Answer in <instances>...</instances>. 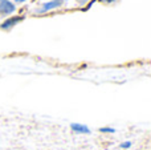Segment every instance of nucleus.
<instances>
[{"mask_svg":"<svg viewBox=\"0 0 151 150\" xmlns=\"http://www.w3.org/2000/svg\"><path fill=\"white\" fill-rule=\"evenodd\" d=\"M63 1L64 0H52V1H49V3H45V4L41 5V8L39 9V12L42 13V12H47V11L53 9V8H57L63 4Z\"/></svg>","mask_w":151,"mask_h":150,"instance_id":"f257e3e1","label":"nucleus"},{"mask_svg":"<svg viewBox=\"0 0 151 150\" xmlns=\"http://www.w3.org/2000/svg\"><path fill=\"white\" fill-rule=\"evenodd\" d=\"M70 128L72 130L76 133H78V134H89L90 133V129H89L86 125L83 124H77V122H73V124H70Z\"/></svg>","mask_w":151,"mask_h":150,"instance_id":"f03ea898","label":"nucleus"},{"mask_svg":"<svg viewBox=\"0 0 151 150\" xmlns=\"http://www.w3.org/2000/svg\"><path fill=\"white\" fill-rule=\"evenodd\" d=\"M15 11V5L9 1H0V13L4 15H9Z\"/></svg>","mask_w":151,"mask_h":150,"instance_id":"7ed1b4c3","label":"nucleus"},{"mask_svg":"<svg viewBox=\"0 0 151 150\" xmlns=\"http://www.w3.org/2000/svg\"><path fill=\"white\" fill-rule=\"evenodd\" d=\"M23 19H24V17H21V16H15V17L8 19V20H5L4 23L1 24V29H8V28H11V27L16 25L19 21H21Z\"/></svg>","mask_w":151,"mask_h":150,"instance_id":"20e7f679","label":"nucleus"},{"mask_svg":"<svg viewBox=\"0 0 151 150\" xmlns=\"http://www.w3.org/2000/svg\"><path fill=\"white\" fill-rule=\"evenodd\" d=\"M99 132L101 133H115V129L114 128H101Z\"/></svg>","mask_w":151,"mask_h":150,"instance_id":"39448f33","label":"nucleus"},{"mask_svg":"<svg viewBox=\"0 0 151 150\" xmlns=\"http://www.w3.org/2000/svg\"><path fill=\"white\" fill-rule=\"evenodd\" d=\"M131 146V142L130 141H126V142H122L121 144V149H129Z\"/></svg>","mask_w":151,"mask_h":150,"instance_id":"423d86ee","label":"nucleus"},{"mask_svg":"<svg viewBox=\"0 0 151 150\" xmlns=\"http://www.w3.org/2000/svg\"><path fill=\"white\" fill-rule=\"evenodd\" d=\"M99 1H104V3H111L113 0H99Z\"/></svg>","mask_w":151,"mask_h":150,"instance_id":"0eeeda50","label":"nucleus"},{"mask_svg":"<svg viewBox=\"0 0 151 150\" xmlns=\"http://www.w3.org/2000/svg\"><path fill=\"white\" fill-rule=\"evenodd\" d=\"M0 1H8V0H0Z\"/></svg>","mask_w":151,"mask_h":150,"instance_id":"6e6552de","label":"nucleus"},{"mask_svg":"<svg viewBox=\"0 0 151 150\" xmlns=\"http://www.w3.org/2000/svg\"><path fill=\"white\" fill-rule=\"evenodd\" d=\"M19 1H25V0H19Z\"/></svg>","mask_w":151,"mask_h":150,"instance_id":"1a4fd4ad","label":"nucleus"}]
</instances>
